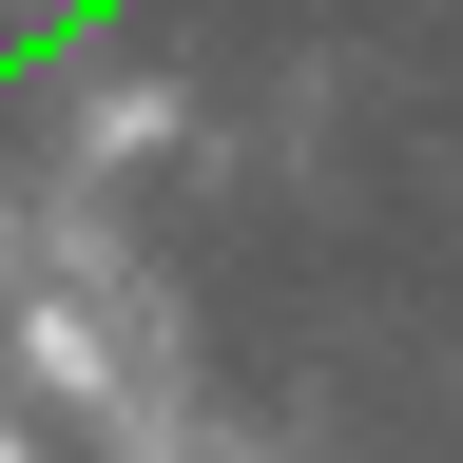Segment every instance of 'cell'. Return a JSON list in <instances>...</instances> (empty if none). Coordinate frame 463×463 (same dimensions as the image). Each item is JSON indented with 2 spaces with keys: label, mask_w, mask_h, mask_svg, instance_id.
Listing matches in <instances>:
<instances>
[{
  "label": "cell",
  "mask_w": 463,
  "mask_h": 463,
  "mask_svg": "<svg viewBox=\"0 0 463 463\" xmlns=\"http://www.w3.org/2000/svg\"><path fill=\"white\" fill-rule=\"evenodd\" d=\"M0 463H39V444H20V405H0Z\"/></svg>",
  "instance_id": "1"
}]
</instances>
